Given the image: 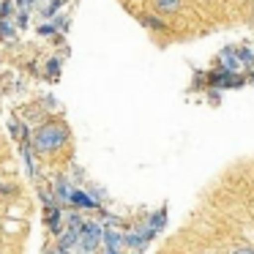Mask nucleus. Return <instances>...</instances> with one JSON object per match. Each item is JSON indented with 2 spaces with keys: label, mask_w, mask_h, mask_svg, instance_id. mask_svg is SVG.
I'll return each mask as SVG.
<instances>
[{
  "label": "nucleus",
  "mask_w": 254,
  "mask_h": 254,
  "mask_svg": "<svg viewBox=\"0 0 254 254\" xmlns=\"http://www.w3.org/2000/svg\"><path fill=\"white\" fill-rule=\"evenodd\" d=\"M71 202H77V205H82V208H93V202H90L88 197H85L82 191H74L71 194Z\"/></svg>",
  "instance_id": "nucleus-4"
},
{
  "label": "nucleus",
  "mask_w": 254,
  "mask_h": 254,
  "mask_svg": "<svg viewBox=\"0 0 254 254\" xmlns=\"http://www.w3.org/2000/svg\"><path fill=\"white\" fill-rule=\"evenodd\" d=\"M142 22L148 25V28H153V30L164 28V22H161V19H156V17H142Z\"/></svg>",
  "instance_id": "nucleus-5"
},
{
  "label": "nucleus",
  "mask_w": 254,
  "mask_h": 254,
  "mask_svg": "<svg viewBox=\"0 0 254 254\" xmlns=\"http://www.w3.org/2000/svg\"><path fill=\"white\" fill-rule=\"evenodd\" d=\"M126 243H128L131 249H139V246H142V238H139V235H128Z\"/></svg>",
  "instance_id": "nucleus-6"
},
{
  "label": "nucleus",
  "mask_w": 254,
  "mask_h": 254,
  "mask_svg": "<svg viewBox=\"0 0 254 254\" xmlns=\"http://www.w3.org/2000/svg\"><path fill=\"white\" fill-rule=\"evenodd\" d=\"M232 254H254V246H235Z\"/></svg>",
  "instance_id": "nucleus-7"
},
{
  "label": "nucleus",
  "mask_w": 254,
  "mask_h": 254,
  "mask_svg": "<svg viewBox=\"0 0 254 254\" xmlns=\"http://www.w3.org/2000/svg\"><path fill=\"white\" fill-rule=\"evenodd\" d=\"M33 142H36V148H39L41 153H52V150L63 148V145L68 142V131H66V126H61V123H47V126H41L39 131H36Z\"/></svg>",
  "instance_id": "nucleus-1"
},
{
  "label": "nucleus",
  "mask_w": 254,
  "mask_h": 254,
  "mask_svg": "<svg viewBox=\"0 0 254 254\" xmlns=\"http://www.w3.org/2000/svg\"><path fill=\"white\" fill-rule=\"evenodd\" d=\"M181 6H183V0H153V8L159 14H175V11H181Z\"/></svg>",
  "instance_id": "nucleus-2"
},
{
  "label": "nucleus",
  "mask_w": 254,
  "mask_h": 254,
  "mask_svg": "<svg viewBox=\"0 0 254 254\" xmlns=\"http://www.w3.org/2000/svg\"><path fill=\"white\" fill-rule=\"evenodd\" d=\"M104 241H107V246H110V249H118L123 241H126V238H123L121 232H112V230H110V232H107V238H104Z\"/></svg>",
  "instance_id": "nucleus-3"
}]
</instances>
